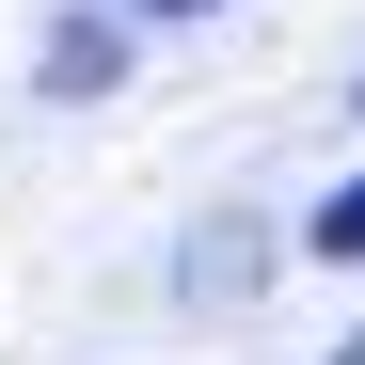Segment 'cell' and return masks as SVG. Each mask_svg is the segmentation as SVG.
Returning <instances> with one entry per match:
<instances>
[{"label": "cell", "mask_w": 365, "mask_h": 365, "mask_svg": "<svg viewBox=\"0 0 365 365\" xmlns=\"http://www.w3.org/2000/svg\"><path fill=\"white\" fill-rule=\"evenodd\" d=\"M334 365H365V334H349V349H334Z\"/></svg>", "instance_id": "277c9868"}, {"label": "cell", "mask_w": 365, "mask_h": 365, "mask_svg": "<svg viewBox=\"0 0 365 365\" xmlns=\"http://www.w3.org/2000/svg\"><path fill=\"white\" fill-rule=\"evenodd\" d=\"M302 238H318V255H334V270H349V255H365V175H349V191H334V207H318V222H302Z\"/></svg>", "instance_id": "7a4b0ae2"}, {"label": "cell", "mask_w": 365, "mask_h": 365, "mask_svg": "<svg viewBox=\"0 0 365 365\" xmlns=\"http://www.w3.org/2000/svg\"><path fill=\"white\" fill-rule=\"evenodd\" d=\"M111 80H128V32H111V16H64V32H48V96H111Z\"/></svg>", "instance_id": "6da1fadb"}, {"label": "cell", "mask_w": 365, "mask_h": 365, "mask_svg": "<svg viewBox=\"0 0 365 365\" xmlns=\"http://www.w3.org/2000/svg\"><path fill=\"white\" fill-rule=\"evenodd\" d=\"M349 96H365V80H349Z\"/></svg>", "instance_id": "5b68a950"}, {"label": "cell", "mask_w": 365, "mask_h": 365, "mask_svg": "<svg viewBox=\"0 0 365 365\" xmlns=\"http://www.w3.org/2000/svg\"><path fill=\"white\" fill-rule=\"evenodd\" d=\"M111 16H222V0H111Z\"/></svg>", "instance_id": "3957f363"}]
</instances>
